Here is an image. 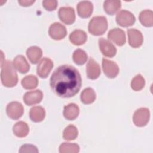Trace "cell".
<instances>
[{
  "label": "cell",
  "mask_w": 153,
  "mask_h": 153,
  "mask_svg": "<svg viewBox=\"0 0 153 153\" xmlns=\"http://www.w3.org/2000/svg\"><path fill=\"white\" fill-rule=\"evenodd\" d=\"M59 17L64 23L72 24L75 20V11L73 8L70 7H61L59 10Z\"/></svg>",
  "instance_id": "8"
},
{
  "label": "cell",
  "mask_w": 153,
  "mask_h": 153,
  "mask_svg": "<svg viewBox=\"0 0 153 153\" xmlns=\"http://www.w3.org/2000/svg\"><path fill=\"white\" fill-rule=\"evenodd\" d=\"M14 134L18 137H26L29 131L27 124L23 121L16 123L13 128Z\"/></svg>",
  "instance_id": "21"
},
{
  "label": "cell",
  "mask_w": 153,
  "mask_h": 153,
  "mask_svg": "<svg viewBox=\"0 0 153 153\" xmlns=\"http://www.w3.org/2000/svg\"><path fill=\"white\" fill-rule=\"evenodd\" d=\"M21 84L23 87L25 89H33L37 87L38 84V80L35 76L30 75L23 78L22 80Z\"/></svg>",
  "instance_id": "26"
},
{
  "label": "cell",
  "mask_w": 153,
  "mask_h": 153,
  "mask_svg": "<svg viewBox=\"0 0 153 153\" xmlns=\"http://www.w3.org/2000/svg\"><path fill=\"white\" fill-rule=\"evenodd\" d=\"M79 151V147L77 144L63 143L59 147L61 153H77Z\"/></svg>",
  "instance_id": "29"
},
{
  "label": "cell",
  "mask_w": 153,
  "mask_h": 153,
  "mask_svg": "<svg viewBox=\"0 0 153 153\" xmlns=\"http://www.w3.org/2000/svg\"><path fill=\"white\" fill-rule=\"evenodd\" d=\"M108 37L118 46H122L126 42L125 33L122 29L119 28H114L109 30Z\"/></svg>",
  "instance_id": "14"
},
{
  "label": "cell",
  "mask_w": 153,
  "mask_h": 153,
  "mask_svg": "<svg viewBox=\"0 0 153 153\" xmlns=\"http://www.w3.org/2000/svg\"><path fill=\"white\" fill-rule=\"evenodd\" d=\"M121 7L120 1H105L103 4L105 11L109 15L115 14Z\"/></svg>",
  "instance_id": "23"
},
{
  "label": "cell",
  "mask_w": 153,
  "mask_h": 153,
  "mask_svg": "<svg viewBox=\"0 0 153 153\" xmlns=\"http://www.w3.org/2000/svg\"><path fill=\"white\" fill-rule=\"evenodd\" d=\"M86 33L82 30H75L69 35L70 41L75 45H81L87 41Z\"/></svg>",
  "instance_id": "17"
},
{
  "label": "cell",
  "mask_w": 153,
  "mask_h": 153,
  "mask_svg": "<svg viewBox=\"0 0 153 153\" xmlns=\"http://www.w3.org/2000/svg\"><path fill=\"white\" fill-rule=\"evenodd\" d=\"M13 65L14 68L22 74L27 72L30 69V65L25 57L22 55H19L15 57L13 61Z\"/></svg>",
  "instance_id": "18"
},
{
  "label": "cell",
  "mask_w": 153,
  "mask_h": 153,
  "mask_svg": "<svg viewBox=\"0 0 153 153\" xmlns=\"http://www.w3.org/2000/svg\"><path fill=\"white\" fill-rule=\"evenodd\" d=\"M78 134V132L76 127L73 125H69L64 130L63 137L65 140H72L77 137Z\"/></svg>",
  "instance_id": "28"
},
{
  "label": "cell",
  "mask_w": 153,
  "mask_h": 153,
  "mask_svg": "<svg viewBox=\"0 0 153 153\" xmlns=\"http://www.w3.org/2000/svg\"><path fill=\"white\" fill-rule=\"evenodd\" d=\"M43 94L39 90L26 92L23 96V101L28 106L39 103L42 99Z\"/></svg>",
  "instance_id": "13"
},
{
  "label": "cell",
  "mask_w": 153,
  "mask_h": 153,
  "mask_svg": "<svg viewBox=\"0 0 153 153\" xmlns=\"http://www.w3.org/2000/svg\"><path fill=\"white\" fill-rule=\"evenodd\" d=\"M128 42L131 47L138 48L143 43V36L142 33L135 29H129L127 30Z\"/></svg>",
  "instance_id": "12"
},
{
  "label": "cell",
  "mask_w": 153,
  "mask_h": 153,
  "mask_svg": "<svg viewBox=\"0 0 153 153\" xmlns=\"http://www.w3.org/2000/svg\"><path fill=\"white\" fill-rule=\"evenodd\" d=\"M139 20L142 25L146 27H151L153 25V13L151 10L142 11L139 14Z\"/></svg>",
  "instance_id": "24"
},
{
  "label": "cell",
  "mask_w": 153,
  "mask_h": 153,
  "mask_svg": "<svg viewBox=\"0 0 153 153\" xmlns=\"http://www.w3.org/2000/svg\"><path fill=\"white\" fill-rule=\"evenodd\" d=\"M19 4L23 7H28L30 6L31 5H32V4H33L35 2V1H30V0H22V1H18Z\"/></svg>",
  "instance_id": "33"
},
{
  "label": "cell",
  "mask_w": 153,
  "mask_h": 153,
  "mask_svg": "<svg viewBox=\"0 0 153 153\" xmlns=\"http://www.w3.org/2000/svg\"><path fill=\"white\" fill-rule=\"evenodd\" d=\"M57 1L56 0H45L42 1V5L48 11L54 10L57 7Z\"/></svg>",
  "instance_id": "31"
},
{
  "label": "cell",
  "mask_w": 153,
  "mask_h": 153,
  "mask_svg": "<svg viewBox=\"0 0 153 153\" xmlns=\"http://www.w3.org/2000/svg\"><path fill=\"white\" fill-rule=\"evenodd\" d=\"M72 58L74 62L76 65H82L87 60V55L84 50L81 49H77L74 52Z\"/></svg>",
  "instance_id": "27"
},
{
  "label": "cell",
  "mask_w": 153,
  "mask_h": 153,
  "mask_svg": "<svg viewBox=\"0 0 153 153\" xmlns=\"http://www.w3.org/2000/svg\"><path fill=\"white\" fill-rule=\"evenodd\" d=\"M45 116V109L41 106H34L29 112V117L31 120L35 123L42 121Z\"/></svg>",
  "instance_id": "20"
},
{
  "label": "cell",
  "mask_w": 153,
  "mask_h": 153,
  "mask_svg": "<svg viewBox=\"0 0 153 153\" xmlns=\"http://www.w3.org/2000/svg\"><path fill=\"white\" fill-rule=\"evenodd\" d=\"M1 79L2 84L7 87H13L17 84V74L11 61H4L1 65Z\"/></svg>",
  "instance_id": "2"
},
{
  "label": "cell",
  "mask_w": 153,
  "mask_h": 153,
  "mask_svg": "<svg viewBox=\"0 0 153 153\" xmlns=\"http://www.w3.org/2000/svg\"><path fill=\"white\" fill-rule=\"evenodd\" d=\"M145 79L143 76L139 74L134 76L131 82V87L134 91H139L145 86Z\"/></svg>",
  "instance_id": "30"
},
{
  "label": "cell",
  "mask_w": 153,
  "mask_h": 153,
  "mask_svg": "<svg viewBox=\"0 0 153 153\" xmlns=\"http://www.w3.org/2000/svg\"><path fill=\"white\" fill-rule=\"evenodd\" d=\"M93 10L92 3L88 1H81L77 5L78 14L82 18L89 17L92 14Z\"/></svg>",
  "instance_id": "15"
},
{
  "label": "cell",
  "mask_w": 153,
  "mask_h": 153,
  "mask_svg": "<svg viewBox=\"0 0 153 153\" xmlns=\"http://www.w3.org/2000/svg\"><path fill=\"white\" fill-rule=\"evenodd\" d=\"M50 87L57 96L71 97L79 91L82 79L78 71L71 65H62L58 67L50 78Z\"/></svg>",
  "instance_id": "1"
},
{
  "label": "cell",
  "mask_w": 153,
  "mask_h": 153,
  "mask_svg": "<svg viewBox=\"0 0 153 153\" xmlns=\"http://www.w3.org/2000/svg\"><path fill=\"white\" fill-rule=\"evenodd\" d=\"M102 68L104 74L109 78H114L119 72V68L116 63L103 58L102 60Z\"/></svg>",
  "instance_id": "9"
},
{
  "label": "cell",
  "mask_w": 153,
  "mask_h": 153,
  "mask_svg": "<svg viewBox=\"0 0 153 153\" xmlns=\"http://www.w3.org/2000/svg\"><path fill=\"white\" fill-rule=\"evenodd\" d=\"M79 113V107L75 103H69L64 107L63 115L68 120H75L78 116Z\"/></svg>",
  "instance_id": "19"
},
{
  "label": "cell",
  "mask_w": 153,
  "mask_h": 153,
  "mask_svg": "<svg viewBox=\"0 0 153 153\" xmlns=\"http://www.w3.org/2000/svg\"><path fill=\"white\" fill-rule=\"evenodd\" d=\"M116 21L120 26L127 27L132 26L134 23L136 19L131 12L127 10H121L117 14Z\"/></svg>",
  "instance_id": "5"
},
{
  "label": "cell",
  "mask_w": 153,
  "mask_h": 153,
  "mask_svg": "<svg viewBox=\"0 0 153 153\" xmlns=\"http://www.w3.org/2000/svg\"><path fill=\"white\" fill-rule=\"evenodd\" d=\"M51 38L55 40H60L64 38L67 33L66 27L60 23L56 22L51 25L48 30Z\"/></svg>",
  "instance_id": "6"
},
{
  "label": "cell",
  "mask_w": 153,
  "mask_h": 153,
  "mask_svg": "<svg viewBox=\"0 0 153 153\" xmlns=\"http://www.w3.org/2000/svg\"><path fill=\"white\" fill-rule=\"evenodd\" d=\"M96 99V93L91 88H85L81 94V100L84 104H91Z\"/></svg>",
  "instance_id": "25"
},
{
  "label": "cell",
  "mask_w": 153,
  "mask_h": 153,
  "mask_svg": "<svg viewBox=\"0 0 153 153\" xmlns=\"http://www.w3.org/2000/svg\"><path fill=\"white\" fill-rule=\"evenodd\" d=\"M6 112L7 115L13 120H18L23 114V107L18 102H12L8 104Z\"/></svg>",
  "instance_id": "7"
},
{
  "label": "cell",
  "mask_w": 153,
  "mask_h": 153,
  "mask_svg": "<svg viewBox=\"0 0 153 153\" xmlns=\"http://www.w3.org/2000/svg\"><path fill=\"white\" fill-rule=\"evenodd\" d=\"M99 48L102 53L106 57H112L117 53V49L108 40L101 38L99 39Z\"/></svg>",
  "instance_id": "10"
},
{
  "label": "cell",
  "mask_w": 153,
  "mask_h": 153,
  "mask_svg": "<svg viewBox=\"0 0 153 153\" xmlns=\"http://www.w3.org/2000/svg\"><path fill=\"white\" fill-rule=\"evenodd\" d=\"M150 112L148 108H141L135 111L133 116L134 124L137 127H143L148 123Z\"/></svg>",
  "instance_id": "4"
},
{
  "label": "cell",
  "mask_w": 153,
  "mask_h": 153,
  "mask_svg": "<svg viewBox=\"0 0 153 153\" xmlns=\"http://www.w3.org/2000/svg\"><path fill=\"white\" fill-rule=\"evenodd\" d=\"M26 54L30 62L32 63L36 64L42 56V50L38 47L32 46L27 50Z\"/></svg>",
  "instance_id": "22"
},
{
  "label": "cell",
  "mask_w": 153,
  "mask_h": 153,
  "mask_svg": "<svg viewBox=\"0 0 153 153\" xmlns=\"http://www.w3.org/2000/svg\"><path fill=\"white\" fill-rule=\"evenodd\" d=\"M107 29L108 22L104 16L94 17L88 24V31L93 35H101L106 31Z\"/></svg>",
  "instance_id": "3"
},
{
  "label": "cell",
  "mask_w": 153,
  "mask_h": 153,
  "mask_svg": "<svg viewBox=\"0 0 153 153\" xmlns=\"http://www.w3.org/2000/svg\"><path fill=\"white\" fill-rule=\"evenodd\" d=\"M53 67V62L48 58L44 57L41 60L37 66V74L43 78H45L49 75Z\"/></svg>",
  "instance_id": "11"
},
{
  "label": "cell",
  "mask_w": 153,
  "mask_h": 153,
  "mask_svg": "<svg viewBox=\"0 0 153 153\" xmlns=\"http://www.w3.org/2000/svg\"><path fill=\"white\" fill-rule=\"evenodd\" d=\"M19 152H38V150L36 147L33 145L25 144L21 146Z\"/></svg>",
  "instance_id": "32"
},
{
  "label": "cell",
  "mask_w": 153,
  "mask_h": 153,
  "mask_svg": "<svg viewBox=\"0 0 153 153\" xmlns=\"http://www.w3.org/2000/svg\"><path fill=\"white\" fill-rule=\"evenodd\" d=\"M100 74L99 65L92 58H90L87 65V75L89 79H97Z\"/></svg>",
  "instance_id": "16"
}]
</instances>
